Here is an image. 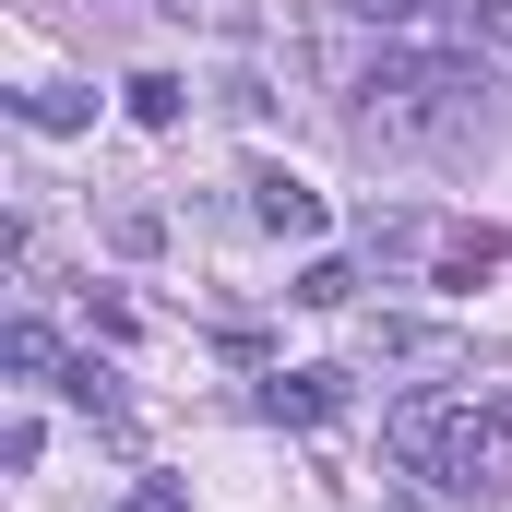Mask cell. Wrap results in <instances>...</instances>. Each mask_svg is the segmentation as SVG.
<instances>
[{
    "label": "cell",
    "instance_id": "5b68a950",
    "mask_svg": "<svg viewBox=\"0 0 512 512\" xmlns=\"http://www.w3.org/2000/svg\"><path fill=\"white\" fill-rule=\"evenodd\" d=\"M262 405H274L286 429H334V417H346V370H274Z\"/></svg>",
    "mask_w": 512,
    "mask_h": 512
},
{
    "label": "cell",
    "instance_id": "3957f363",
    "mask_svg": "<svg viewBox=\"0 0 512 512\" xmlns=\"http://www.w3.org/2000/svg\"><path fill=\"white\" fill-rule=\"evenodd\" d=\"M441 489L465 501H501L512 489V393H453V429H441Z\"/></svg>",
    "mask_w": 512,
    "mask_h": 512
},
{
    "label": "cell",
    "instance_id": "9c48e42d",
    "mask_svg": "<svg viewBox=\"0 0 512 512\" xmlns=\"http://www.w3.org/2000/svg\"><path fill=\"white\" fill-rule=\"evenodd\" d=\"M429 274H441V286H477V274H501V239H489V227H465V239H441V251H429Z\"/></svg>",
    "mask_w": 512,
    "mask_h": 512
},
{
    "label": "cell",
    "instance_id": "ba28073f",
    "mask_svg": "<svg viewBox=\"0 0 512 512\" xmlns=\"http://www.w3.org/2000/svg\"><path fill=\"white\" fill-rule=\"evenodd\" d=\"M12 108H24V131H84V120H96V96H84V84H24Z\"/></svg>",
    "mask_w": 512,
    "mask_h": 512
},
{
    "label": "cell",
    "instance_id": "8992f818",
    "mask_svg": "<svg viewBox=\"0 0 512 512\" xmlns=\"http://www.w3.org/2000/svg\"><path fill=\"white\" fill-rule=\"evenodd\" d=\"M251 215L274 227V239H322V191L286 179V167H262V179H251Z\"/></svg>",
    "mask_w": 512,
    "mask_h": 512
},
{
    "label": "cell",
    "instance_id": "52a82bcc",
    "mask_svg": "<svg viewBox=\"0 0 512 512\" xmlns=\"http://www.w3.org/2000/svg\"><path fill=\"white\" fill-rule=\"evenodd\" d=\"M441 429H453V393H405V405H393V453H405L417 477L441 465Z\"/></svg>",
    "mask_w": 512,
    "mask_h": 512
},
{
    "label": "cell",
    "instance_id": "277c9868",
    "mask_svg": "<svg viewBox=\"0 0 512 512\" xmlns=\"http://www.w3.org/2000/svg\"><path fill=\"white\" fill-rule=\"evenodd\" d=\"M358 358H370V370H417V382H453V370H465V334H453V322H417V310H370Z\"/></svg>",
    "mask_w": 512,
    "mask_h": 512
},
{
    "label": "cell",
    "instance_id": "30bf717a",
    "mask_svg": "<svg viewBox=\"0 0 512 512\" xmlns=\"http://www.w3.org/2000/svg\"><path fill=\"white\" fill-rule=\"evenodd\" d=\"M179 108H191L179 72H131V120H143V131H179Z\"/></svg>",
    "mask_w": 512,
    "mask_h": 512
},
{
    "label": "cell",
    "instance_id": "7a4b0ae2",
    "mask_svg": "<svg viewBox=\"0 0 512 512\" xmlns=\"http://www.w3.org/2000/svg\"><path fill=\"white\" fill-rule=\"evenodd\" d=\"M370 36H417V48H453V60H512V0H346Z\"/></svg>",
    "mask_w": 512,
    "mask_h": 512
},
{
    "label": "cell",
    "instance_id": "5bb4252c",
    "mask_svg": "<svg viewBox=\"0 0 512 512\" xmlns=\"http://www.w3.org/2000/svg\"><path fill=\"white\" fill-rule=\"evenodd\" d=\"M120 512H179V489H167V477H155V489H131Z\"/></svg>",
    "mask_w": 512,
    "mask_h": 512
},
{
    "label": "cell",
    "instance_id": "6da1fadb",
    "mask_svg": "<svg viewBox=\"0 0 512 512\" xmlns=\"http://www.w3.org/2000/svg\"><path fill=\"white\" fill-rule=\"evenodd\" d=\"M346 96H358L346 131H358L370 155H453L465 131H489V60H453V48L393 36Z\"/></svg>",
    "mask_w": 512,
    "mask_h": 512
},
{
    "label": "cell",
    "instance_id": "8fae6325",
    "mask_svg": "<svg viewBox=\"0 0 512 512\" xmlns=\"http://www.w3.org/2000/svg\"><path fill=\"white\" fill-rule=\"evenodd\" d=\"M60 393H72V405H84V417H120V382H108V370H96V358H72V370H60Z\"/></svg>",
    "mask_w": 512,
    "mask_h": 512
},
{
    "label": "cell",
    "instance_id": "7c38bea8",
    "mask_svg": "<svg viewBox=\"0 0 512 512\" xmlns=\"http://www.w3.org/2000/svg\"><path fill=\"white\" fill-rule=\"evenodd\" d=\"M0 370H24V382H36V370H60V346H48L36 322H12V334H0Z\"/></svg>",
    "mask_w": 512,
    "mask_h": 512
},
{
    "label": "cell",
    "instance_id": "4fadbf2b",
    "mask_svg": "<svg viewBox=\"0 0 512 512\" xmlns=\"http://www.w3.org/2000/svg\"><path fill=\"white\" fill-rule=\"evenodd\" d=\"M298 298H310V310H346V298H358V274H346V262H310V274H298Z\"/></svg>",
    "mask_w": 512,
    "mask_h": 512
}]
</instances>
